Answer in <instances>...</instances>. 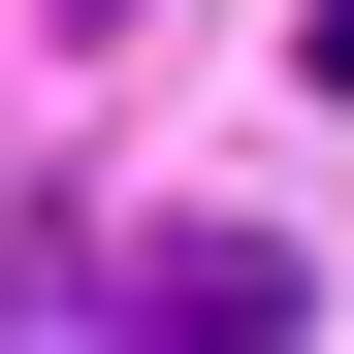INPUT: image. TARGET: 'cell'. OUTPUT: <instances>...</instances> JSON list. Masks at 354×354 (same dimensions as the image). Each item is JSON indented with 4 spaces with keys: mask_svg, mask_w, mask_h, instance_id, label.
Returning a JSON list of instances; mask_svg holds the SVG:
<instances>
[{
    "mask_svg": "<svg viewBox=\"0 0 354 354\" xmlns=\"http://www.w3.org/2000/svg\"><path fill=\"white\" fill-rule=\"evenodd\" d=\"M129 354H290V225H129Z\"/></svg>",
    "mask_w": 354,
    "mask_h": 354,
    "instance_id": "6da1fadb",
    "label": "cell"
}]
</instances>
